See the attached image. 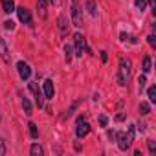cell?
<instances>
[{
	"label": "cell",
	"mask_w": 156,
	"mask_h": 156,
	"mask_svg": "<svg viewBox=\"0 0 156 156\" xmlns=\"http://www.w3.org/2000/svg\"><path fill=\"white\" fill-rule=\"evenodd\" d=\"M130 61L127 59H119V72H118V83L121 87H125L129 83V77H130Z\"/></svg>",
	"instance_id": "cell-1"
},
{
	"label": "cell",
	"mask_w": 156,
	"mask_h": 156,
	"mask_svg": "<svg viewBox=\"0 0 156 156\" xmlns=\"http://www.w3.org/2000/svg\"><path fill=\"white\" fill-rule=\"evenodd\" d=\"M72 20H73V26H83V9L79 8V4L75 0L72 6Z\"/></svg>",
	"instance_id": "cell-2"
},
{
	"label": "cell",
	"mask_w": 156,
	"mask_h": 156,
	"mask_svg": "<svg viewBox=\"0 0 156 156\" xmlns=\"http://www.w3.org/2000/svg\"><path fill=\"white\" fill-rule=\"evenodd\" d=\"M73 41H75V55H77V57H83V53L87 51L85 37H83L81 33H75V35H73Z\"/></svg>",
	"instance_id": "cell-3"
},
{
	"label": "cell",
	"mask_w": 156,
	"mask_h": 156,
	"mask_svg": "<svg viewBox=\"0 0 156 156\" xmlns=\"http://www.w3.org/2000/svg\"><path fill=\"white\" fill-rule=\"evenodd\" d=\"M88 132H90V125H88V121H85L83 118H79V121H77V127H75V134H77V138H85V136H88Z\"/></svg>",
	"instance_id": "cell-4"
},
{
	"label": "cell",
	"mask_w": 156,
	"mask_h": 156,
	"mask_svg": "<svg viewBox=\"0 0 156 156\" xmlns=\"http://www.w3.org/2000/svg\"><path fill=\"white\" fill-rule=\"evenodd\" d=\"M130 143H132V140L129 138L127 132H118V147H119L121 151H127V149L130 147Z\"/></svg>",
	"instance_id": "cell-5"
},
{
	"label": "cell",
	"mask_w": 156,
	"mask_h": 156,
	"mask_svg": "<svg viewBox=\"0 0 156 156\" xmlns=\"http://www.w3.org/2000/svg\"><path fill=\"white\" fill-rule=\"evenodd\" d=\"M17 13H19V19H20V22H24V24L31 26V13H30V9H28V8L20 6V8H17Z\"/></svg>",
	"instance_id": "cell-6"
},
{
	"label": "cell",
	"mask_w": 156,
	"mask_h": 156,
	"mask_svg": "<svg viewBox=\"0 0 156 156\" xmlns=\"http://www.w3.org/2000/svg\"><path fill=\"white\" fill-rule=\"evenodd\" d=\"M17 68H19V73H20L22 79H30V75H31V68H30V64H26L24 61H20V62H17Z\"/></svg>",
	"instance_id": "cell-7"
},
{
	"label": "cell",
	"mask_w": 156,
	"mask_h": 156,
	"mask_svg": "<svg viewBox=\"0 0 156 156\" xmlns=\"http://www.w3.org/2000/svg\"><path fill=\"white\" fill-rule=\"evenodd\" d=\"M44 96L48 99H53V96H55V88H53V81L51 79H46L44 81Z\"/></svg>",
	"instance_id": "cell-8"
},
{
	"label": "cell",
	"mask_w": 156,
	"mask_h": 156,
	"mask_svg": "<svg viewBox=\"0 0 156 156\" xmlns=\"http://www.w3.org/2000/svg\"><path fill=\"white\" fill-rule=\"evenodd\" d=\"M0 57L4 59V62H9V50H8V44H6V41L0 37Z\"/></svg>",
	"instance_id": "cell-9"
},
{
	"label": "cell",
	"mask_w": 156,
	"mask_h": 156,
	"mask_svg": "<svg viewBox=\"0 0 156 156\" xmlns=\"http://www.w3.org/2000/svg\"><path fill=\"white\" fill-rule=\"evenodd\" d=\"M30 90L33 92V96H35V101H37V105H39V107H42L44 103H42V96H41V90H39L37 83H30Z\"/></svg>",
	"instance_id": "cell-10"
},
{
	"label": "cell",
	"mask_w": 156,
	"mask_h": 156,
	"mask_svg": "<svg viewBox=\"0 0 156 156\" xmlns=\"http://www.w3.org/2000/svg\"><path fill=\"white\" fill-rule=\"evenodd\" d=\"M2 8L6 13H11V11H15V2L13 0H2Z\"/></svg>",
	"instance_id": "cell-11"
},
{
	"label": "cell",
	"mask_w": 156,
	"mask_h": 156,
	"mask_svg": "<svg viewBox=\"0 0 156 156\" xmlns=\"http://www.w3.org/2000/svg\"><path fill=\"white\" fill-rule=\"evenodd\" d=\"M59 30L62 33V37L68 33V24H66V17H59Z\"/></svg>",
	"instance_id": "cell-12"
},
{
	"label": "cell",
	"mask_w": 156,
	"mask_h": 156,
	"mask_svg": "<svg viewBox=\"0 0 156 156\" xmlns=\"http://www.w3.org/2000/svg\"><path fill=\"white\" fill-rule=\"evenodd\" d=\"M152 70V61H151V57L147 55L145 59H143V73H149Z\"/></svg>",
	"instance_id": "cell-13"
},
{
	"label": "cell",
	"mask_w": 156,
	"mask_h": 156,
	"mask_svg": "<svg viewBox=\"0 0 156 156\" xmlns=\"http://www.w3.org/2000/svg\"><path fill=\"white\" fill-rule=\"evenodd\" d=\"M87 8H88V11H90V15H92V17H98V6H96L94 0H90V2L87 4Z\"/></svg>",
	"instance_id": "cell-14"
},
{
	"label": "cell",
	"mask_w": 156,
	"mask_h": 156,
	"mask_svg": "<svg viewBox=\"0 0 156 156\" xmlns=\"http://www.w3.org/2000/svg\"><path fill=\"white\" fill-rule=\"evenodd\" d=\"M22 108H24V112H26L28 116H31V114H33V112H31V103L28 101V98H24V99H22Z\"/></svg>",
	"instance_id": "cell-15"
},
{
	"label": "cell",
	"mask_w": 156,
	"mask_h": 156,
	"mask_svg": "<svg viewBox=\"0 0 156 156\" xmlns=\"http://www.w3.org/2000/svg\"><path fill=\"white\" fill-rule=\"evenodd\" d=\"M30 152H31V156H42V147L41 145H31V149H30Z\"/></svg>",
	"instance_id": "cell-16"
},
{
	"label": "cell",
	"mask_w": 156,
	"mask_h": 156,
	"mask_svg": "<svg viewBox=\"0 0 156 156\" xmlns=\"http://www.w3.org/2000/svg\"><path fill=\"white\" fill-rule=\"evenodd\" d=\"M39 11H41V17L46 19V0H39Z\"/></svg>",
	"instance_id": "cell-17"
},
{
	"label": "cell",
	"mask_w": 156,
	"mask_h": 156,
	"mask_svg": "<svg viewBox=\"0 0 156 156\" xmlns=\"http://www.w3.org/2000/svg\"><path fill=\"white\" fill-rule=\"evenodd\" d=\"M140 112H141V116H147L151 112V105L149 103H141L140 105Z\"/></svg>",
	"instance_id": "cell-18"
},
{
	"label": "cell",
	"mask_w": 156,
	"mask_h": 156,
	"mask_svg": "<svg viewBox=\"0 0 156 156\" xmlns=\"http://www.w3.org/2000/svg\"><path fill=\"white\" fill-rule=\"evenodd\" d=\"M28 127H30V136H31V138H37V136H39V129H37V125H35V123H30Z\"/></svg>",
	"instance_id": "cell-19"
},
{
	"label": "cell",
	"mask_w": 156,
	"mask_h": 156,
	"mask_svg": "<svg viewBox=\"0 0 156 156\" xmlns=\"http://www.w3.org/2000/svg\"><path fill=\"white\" fill-rule=\"evenodd\" d=\"M147 94H149V99H151V103H156V88H154V87H151V88L147 90Z\"/></svg>",
	"instance_id": "cell-20"
},
{
	"label": "cell",
	"mask_w": 156,
	"mask_h": 156,
	"mask_svg": "<svg viewBox=\"0 0 156 156\" xmlns=\"http://www.w3.org/2000/svg\"><path fill=\"white\" fill-rule=\"evenodd\" d=\"M147 145H149V151H151V154H156V143H154L152 140H149V141H147Z\"/></svg>",
	"instance_id": "cell-21"
},
{
	"label": "cell",
	"mask_w": 156,
	"mask_h": 156,
	"mask_svg": "<svg viewBox=\"0 0 156 156\" xmlns=\"http://www.w3.org/2000/svg\"><path fill=\"white\" fill-rule=\"evenodd\" d=\"M138 83H140V90H143V88H145V83H147L145 75H140V77H138Z\"/></svg>",
	"instance_id": "cell-22"
},
{
	"label": "cell",
	"mask_w": 156,
	"mask_h": 156,
	"mask_svg": "<svg viewBox=\"0 0 156 156\" xmlns=\"http://www.w3.org/2000/svg\"><path fill=\"white\" fill-rule=\"evenodd\" d=\"M134 4H136L138 9H141V11L145 9V0H134Z\"/></svg>",
	"instance_id": "cell-23"
},
{
	"label": "cell",
	"mask_w": 156,
	"mask_h": 156,
	"mask_svg": "<svg viewBox=\"0 0 156 156\" xmlns=\"http://www.w3.org/2000/svg\"><path fill=\"white\" fill-rule=\"evenodd\" d=\"M64 51H66V61L70 62L72 61V48L70 46H64Z\"/></svg>",
	"instance_id": "cell-24"
},
{
	"label": "cell",
	"mask_w": 156,
	"mask_h": 156,
	"mask_svg": "<svg viewBox=\"0 0 156 156\" xmlns=\"http://www.w3.org/2000/svg\"><path fill=\"white\" fill-rule=\"evenodd\" d=\"M4 26H6V30H13V28H15V22H13V20H6Z\"/></svg>",
	"instance_id": "cell-25"
},
{
	"label": "cell",
	"mask_w": 156,
	"mask_h": 156,
	"mask_svg": "<svg viewBox=\"0 0 156 156\" xmlns=\"http://www.w3.org/2000/svg\"><path fill=\"white\" fill-rule=\"evenodd\" d=\"M149 44L151 46H156V37L154 35H149Z\"/></svg>",
	"instance_id": "cell-26"
},
{
	"label": "cell",
	"mask_w": 156,
	"mask_h": 156,
	"mask_svg": "<svg viewBox=\"0 0 156 156\" xmlns=\"http://www.w3.org/2000/svg\"><path fill=\"white\" fill-rule=\"evenodd\" d=\"M99 123H101V127H105V125L108 123V119H107V116H101V118H99Z\"/></svg>",
	"instance_id": "cell-27"
},
{
	"label": "cell",
	"mask_w": 156,
	"mask_h": 156,
	"mask_svg": "<svg viewBox=\"0 0 156 156\" xmlns=\"http://www.w3.org/2000/svg\"><path fill=\"white\" fill-rule=\"evenodd\" d=\"M107 59H108V55H107V51H101V61H103V62H107Z\"/></svg>",
	"instance_id": "cell-28"
},
{
	"label": "cell",
	"mask_w": 156,
	"mask_h": 156,
	"mask_svg": "<svg viewBox=\"0 0 156 156\" xmlns=\"http://www.w3.org/2000/svg\"><path fill=\"white\" fill-rule=\"evenodd\" d=\"M6 152V147H4V141H0V154Z\"/></svg>",
	"instance_id": "cell-29"
},
{
	"label": "cell",
	"mask_w": 156,
	"mask_h": 156,
	"mask_svg": "<svg viewBox=\"0 0 156 156\" xmlns=\"http://www.w3.org/2000/svg\"><path fill=\"white\" fill-rule=\"evenodd\" d=\"M149 6L154 9V8H156V0H149Z\"/></svg>",
	"instance_id": "cell-30"
}]
</instances>
